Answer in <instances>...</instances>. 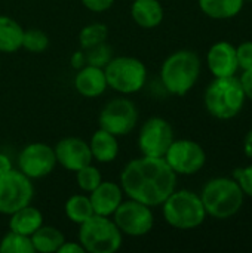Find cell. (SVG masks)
I'll return each mask as SVG.
<instances>
[{"mask_svg": "<svg viewBox=\"0 0 252 253\" xmlns=\"http://www.w3.org/2000/svg\"><path fill=\"white\" fill-rule=\"evenodd\" d=\"M178 175L163 157L141 156L125 165L120 172V187L128 199L150 208L160 206L177 190Z\"/></svg>", "mask_w": 252, "mask_h": 253, "instance_id": "obj_1", "label": "cell"}, {"mask_svg": "<svg viewBox=\"0 0 252 253\" xmlns=\"http://www.w3.org/2000/svg\"><path fill=\"white\" fill-rule=\"evenodd\" d=\"M202 71L201 56L190 49H180L165 58L160 65L163 89L174 96L187 95L199 82Z\"/></svg>", "mask_w": 252, "mask_h": 253, "instance_id": "obj_2", "label": "cell"}, {"mask_svg": "<svg viewBox=\"0 0 252 253\" xmlns=\"http://www.w3.org/2000/svg\"><path fill=\"white\" fill-rule=\"evenodd\" d=\"M206 215L217 221L236 216L245 203V194L233 176H215L209 179L199 193Z\"/></svg>", "mask_w": 252, "mask_h": 253, "instance_id": "obj_3", "label": "cell"}, {"mask_svg": "<svg viewBox=\"0 0 252 253\" xmlns=\"http://www.w3.org/2000/svg\"><path fill=\"white\" fill-rule=\"evenodd\" d=\"M247 102L241 80L238 76L214 77L203 92V105L206 113L217 120H232L238 117Z\"/></svg>", "mask_w": 252, "mask_h": 253, "instance_id": "obj_4", "label": "cell"}, {"mask_svg": "<svg viewBox=\"0 0 252 253\" xmlns=\"http://www.w3.org/2000/svg\"><path fill=\"white\" fill-rule=\"evenodd\" d=\"M160 206L165 222L175 230H196L208 218L201 196L192 190H174Z\"/></svg>", "mask_w": 252, "mask_h": 253, "instance_id": "obj_5", "label": "cell"}, {"mask_svg": "<svg viewBox=\"0 0 252 253\" xmlns=\"http://www.w3.org/2000/svg\"><path fill=\"white\" fill-rule=\"evenodd\" d=\"M77 242L89 253H114L123 245V234L111 216L94 215L79 225Z\"/></svg>", "mask_w": 252, "mask_h": 253, "instance_id": "obj_6", "label": "cell"}, {"mask_svg": "<svg viewBox=\"0 0 252 253\" xmlns=\"http://www.w3.org/2000/svg\"><path fill=\"white\" fill-rule=\"evenodd\" d=\"M107 84L120 95L140 92L147 82V67L135 56H113L104 67Z\"/></svg>", "mask_w": 252, "mask_h": 253, "instance_id": "obj_7", "label": "cell"}, {"mask_svg": "<svg viewBox=\"0 0 252 253\" xmlns=\"http://www.w3.org/2000/svg\"><path fill=\"white\" fill-rule=\"evenodd\" d=\"M111 219L120 233L129 237H143L154 227L153 208L132 199L123 200L111 215Z\"/></svg>", "mask_w": 252, "mask_h": 253, "instance_id": "obj_8", "label": "cell"}, {"mask_svg": "<svg viewBox=\"0 0 252 253\" xmlns=\"http://www.w3.org/2000/svg\"><path fill=\"white\" fill-rule=\"evenodd\" d=\"M163 159L177 175L192 176L205 168L206 151L193 139H174Z\"/></svg>", "mask_w": 252, "mask_h": 253, "instance_id": "obj_9", "label": "cell"}, {"mask_svg": "<svg viewBox=\"0 0 252 253\" xmlns=\"http://www.w3.org/2000/svg\"><path fill=\"white\" fill-rule=\"evenodd\" d=\"M100 127L117 138L129 135L138 123L137 105L125 95L108 101L98 117Z\"/></svg>", "mask_w": 252, "mask_h": 253, "instance_id": "obj_10", "label": "cell"}, {"mask_svg": "<svg viewBox=\"0 0 252 253\" xmlns=\"http://www.w3.org/2000/svg\"><path fill=\"white\" fill-rule=\"evenodd\" d=\"M34 185L28 176L18 169H12L0 176V213L10 215L15 211L31 205Z\"/></svg>", "mask_w": 252, "mask_h": 253, "instance_id": "obj_11", "label": "cell"}, {"mask_svg": "<svg viewBox=\"0 0 252 253\" xmlns=\"http://www.w3.org/2000/svg\"><path fill=\"white\" fill-rule=\"evenodd\" d=\"M174 139V127L166 119L150 117L140 129L138 150L147 157H163Z\"/></svg>", "mask_w": 252, "mask_h": 253, "instance_id": "obj_12", "label": "cell"}, {"mask_svg": "<svg viewBox=\"0 0 252 253\" xmlns=\"http://www.w3.org/2000/svg\"><path fill=\"white\" fill-rule=\"evenodd\" d=\"M18 170L33 179L50 175L56 166V157L52 147L45 142H31L25 145L16 157Z\"/></svg>", "mask_w": 252, "mask_h": 253, "instance_id": "obj_13", "label": "cell"}, {"mask_svg": "<svg viewBox=\"0 0 252 253\" xmlns=\"http://www.w3.org/2000/svg\"><path fill=\"white\" fill-rule=\"evenodd\" d=\"M56 165L70 172H77L83 166L92 163L89 144L77 136H67L56 142L53 147Z\"/></svg>", "mask_w": 252, "mask_h": 253, "instance_id": "obj_14", "label": "cell"}, {"mask_svg": "<svg viewBox=\"0 0 252 253\" xmlns=\"http://www.w3.org/2000/svg\"><path fill=\"white\" fill-rule=\"evenodd\" d=\"M206 65L212 77H232L239 71L236 46L229 40L215 42L206 52Z\"/></svg>", "mask_w": 252, "mask_h": 253, "instance_id": "obj_15", "label": "cell"}, {"mask_svg": "<svg viewBox=\"0 0 252 253\" xmlns=\"http://www.w3.org/2000/svg\"><path fill=\"white\" fill-rule=\"evenodd\" d=\"M88 196L92 203L95 215L111 216L123 202L125 193L120 184L113 181H101V184L95 190H92Z\"/></svg>", "mask_w": 252, "mask_h": 253, "instance_id": "obj_16", "label": "cell"}, {"mask_svg": "<svg viewBox=\"0 0 252 253\" xmlns=\"http://www.w3.org/2000/svg\"><path fill=\"white\" fill-rule=\"evenodd\" d=\"M73 84L77 93L85 98L101 96L108 87L104 68L89 65V64H85L82 68L77 70Z\"/></svg>", "mask_w": 252, "mask_h": 253, "instance_id": "obj_17", "label": "cell"}, {"mask_svg": "<svg viewBox=\"0 0 252 253\" xmlns=\"http://www.w3.org/2000/svg\"><path fill=\"white\" fill-rule=\"evenodd\" d=\"M88 144L91 148L92 160H97L98 163H113L120 151L119 138L101 127L92 133Z\"/></svg>", "mask_w": 252, "mask_h": 253, "instance_id": "obj_18", "label": "cell"}, {"mask_svg": "<svg viewBox=\"0 0 252 253\" xmlns=\"http://www.w3.org/2000/svg\"><path fill=\"white\" fill-rule=\"evenodd\" d=\"M131 16L141 28H156L162 24L165 10L159 0H134L131 4Z\"/></svg>", "mask_w": 252, "mask_h": 253, "instance_id": "obj_19", "label": "cell"}, {"mask_svg": "<svg viewBox=\"0 0 252 253\" xmlns=\"http://www.w3.org/2000/svg\"><path fill=\"white\" fill-rule=\"evenodd\" d=\"M42 225L43 215L37 208L31 205H27L9 215V230L28 237L36 233Z\"/></svg>", "mask_w": 252, "mask_h": 253, "instance_id": "obj_20", "label": "cell"}, {"mask_svg": "<svg viewBox=\"0 0 252 253\" xmlns=\"http://www.w3.org/2000/svg\"><path fill=\"white\" fill-rule=\"evenodd\" d=\"M245 0H198L201 12L215 21L236 18L245 7Z\"/></svg>", "mask_w": 252, "mask_h": 253, "instance_id": "obj_21", "label": "cell"}, {"mask_svg": "<svg viewBox=\"0 0 252 253\" xmlns=\"http://www.w3.org/2000/svg\"><path fill=\"white\" fill-rule=\"evenodd\" d=\"M24 28L7 15H0V53H13L22 49Z\"/></svg>", "mask_w": 252, "mask_h": 253, "instance_id": "obj_22", "label": "cell"}, {"mask_svg": "<svg viewBox=\"0 0 252 253\" xmlns=\"http://www.w3.org/2000/svg\"><path fill=\"white\" fill-rule=\"evenodd\" d=\"M34 252L56 253L59 246L65 242L64 234L50 225H42L36 233L30 236Z\"/></svg>", "mask_w": 252, "mask_h": 253, "instance_id": "obj_23", "label": "cell"}, {"mask_svg": "<svg viewBox=\"0 0 252 253\" xmlns=\"http://www.w3.org/2000/svg\"><path fill=\"white\" fill-rule=\"evenodd\" d=\"M64 212L67 219L77 225L83 224L95 215L88 194H73L71 197H68L64 205Z\"/></svg>", "mask_w": 252, "mask_h": 253, "instance_id": "obj_24", "label": "cell"}, {"mask_svg": "<svg viewBox=\"0 0 252 253\" xmlns=\"http://www.w3.org/2000/svg\"><path fill=\"white\" fill-rule=\"evenodd\" d=\"M108 37V27L104 22H92L85 25L79 33L80 49L86 50L100 43H104Z\"/></svg>", "mask_w": 252, "mask_h": 253, "instance_id": "obj_25", "label": "cell"}, {"mask_svg": "<svg viewBox=\"0 0 252 253\" xmlns=\"http://www.w3.org/2000/svg\"><path fill=\"white\" fill-rule=\"evenodd\" d=\"M0 252L1 253H34L31 239L28 236L7 231L0 240Z\"/></svg>", "mask_w": 252, "mask_h": 253, "instance_id": "obj_26", "label": "cell"}, {"mask_svg": "<svg viewBox=\"0 0 252 253\" xmlns=\"http://www.w3.org/2000/svg\"><path fill=\"white\" fill-rule=\"evenodd\" d=\"M76 173V182L79 185V188L85 193V194H89L92 190H95L101 181H102V176H101V172L98 168H95L92 163L83 166L82 169H79Z\"/></svg>", "mask_w": 252, "mask_h": 253, "instance_id": "obj_27", "label": "cell"}, {"mask_svg": "<svg viewBox=\"0 0 252 253\" xmlns=\"http://www.w3.org/2000/svg\"><path fill=\"white\" fill-rule=\"evenodd\" d=\"M49 47V37L45 31L39 28L24 30L22 37V49L30 53H42Z\"/></svg>", "mask_w": 252, "mask_h": 253, "instance_id": "obj_28", "label": "cell"}, {"mask_svg": "<svg viewBox=\"0 0 252 253\" xmlns=\"http://www.w3.org/2000/svg\"><path fill=\"white\" fill-rule=\"evenodd\" d=\"M85 58H86V64L104 68L110 62V59L113 58V49H111V46H108L104 42V43H100L94 47L86 49Z\"/></svg>", "mask_w": 252, "mask_h": 253, "instance_id": "obj_29", "label": "cell"}, {"mask_svg": "<svg viewBox=\"0 0 252 253\" xmlns=\"http://www.w3.org/2000/svg\"><path fill=\"white\" fill-rule=\"evenodd\" d=\"M232 176L238 181L245 197L252 199V165H247V166L235 169Z\"/></svg>", "mask_w": 252, "mask_h": 253, "instance_id": "obj_30", "label": "cell"}, {"mask_svg": "<svg viewBox=\"0 0 252 253\" xmlns=\"http://www.w3.org/2000/svg\"><path fill=\"white\" fill-rule=\"evenodd\" d=\"M236 58L241 71L252 68V40H245L236 46Z\"/></svg>", "mask_w": 252, "mask_h": 253, "instance_id": "obj_31", "label": "cell"}, {"mask_svg": "<svg viewBox=\"0 0 252 253\" xmlns=\"http://www.w3.org/2000/svg\"><path fill=\"white\" fill-rule=\"evenodd\" d=\"M82 4L91 10V12H95V13H101V12H105L108 10L116 0H80Z\"/></svg>", "mask_w": 252, "mask_h": 253, "instance_id": "obj_32", "label": "cell"}, {"mask_svg": "<svg viewBox=\"0 0 252 253\" xmlns=\"http://www.w3.org/2000/svg\"><path fill=\"white\" fill-rule=\"evenodd\" d=\"M239 80H241L244 93L247 96V101L252 102V68L242 71V74L239 76Z\"/></svg>", "mask_w": 252, "mask_h": 253, "instance_id": "obj_33", "label": "cell"}, {"mask_svg": "<svg viewBox=\"0 0 252 253\" xmlns=\"http://www.w3.org/2000/svg\"><path fill=\"white\" fill-rule=\"evenodd\" d=\"M56 253H85L83 246L79 242H64Z\"/></svg>", "mask_w": 252, "mask_h": 253, "instance_id": "obj_34", "label": "cell"}, {"mask_svg": "<svg viewBox=\"0 0 252 253\" xmlns=\"http://www.w3.org/2000/svg\"><path fill=\"white\" fill-rule=\"evenodd\" d=\"M70 64H71V67H73V68H76V70L82 68V67H83V65L86 64V58H85V50H83V49H80V50L74 52V53L71 55Z\"/></svg>", "mask_w": 252, "mask_h": 253, "instance_id": "obj_35", "label": "cell"}, {"mask_svg": "<svg viewBox=\"0 0 252 253\" xmlns=\"http://www.w3.org/2000/svg\"><path fill=\"white\" fill-rule=\"evenodd\" d=\"M13 169V163H12V159L4 154V153H0V176L1 175H6L7 172H10Z\"/></svg>", "mask_w": 252, "mask_h": 253, "instance_id": "obj_36", "label": "cell"}, {"mask_svg": "<svg viewBox=\"0 0 252 253\" xmlns=\"http://www.w3.org/2000/svg\"><path fill=\"white\" fill-rule=\"evenodd\" d=\"M244 153L248 159L252 160V129L248 130V133L244 138Z\"/></svg>", "mask_w": 252, "mask_h": 253, "instance_id": "obj_37", "label": "cell"}, {"mask_svg": "<svg viewBox=\"0 0 252 253\" xmlns=\"http://www.w3.org/2000/svg\"><path fill=\"white\" fill-rule=\"evenodd\" d=\"M245 1H252V0H245Z\"/></svg>", "mask_w": 252, "mask_h": 253, "instance_id": "obj_38", "label": "cell"}]
</instances>
